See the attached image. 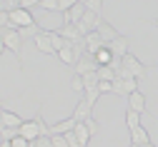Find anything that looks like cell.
<instances>
[{"instance_id":"25","label":"cell","mask_w":158,"mask_h":147,"mask_svg":"<svg viewBox=\"0 0 158 147\" xmlns=\"http://www.w3.org/2000/svg\"><path fill=\"white\" fill-rule=\"evenodd\" d=\"M101 95H103V92H101V87H95V90H85V95H83V97H85V100L93 105V107H95V102L101 100Z\"/></svg>"},{"instance_id":"29","label":"cell","mask_w":158,"mask_h":147,"mask_svg":"<svg viewBox=\"0 0 158 147\" xmlns=\"http://www.w3.org/2000/svg\"><path fill=\"white\" fill-rule=\"evenodd\" d=\"M50 140H53V147H68L65 135H50Z\"/></svg>"},{"instance_id":"4","label":"cell","mask_w":158,"mask_h":147,"mask_svg":"<svg viewBox=\"0 0 158 147\" xmlns=\"http://www.w3.org/2000/svg\"><path fill=\"white\" fill-rule=\"evenodd\" d=\"M138 90V80L135 77H115L113 80V92L115 95H133Z\"/></svg>"},{"instance_id":"3","label":"cell","mask_w":158,"mask_h":147,"mask_svg":"<svg viewBox=\"0 0 158 147\" xmlns=\"http://www.w3.org/2000/svg\"><path fill=\"white\" fill-rule=\"evenodd\" d=\"M121 62H123V68L128 70V75H131V77H135V80H141V77H146V75H148V68H146V65H143V62L138 60L135 55H131V52H128Z\"/></svg>"},{"instance_id":"35","label":"cell","mask_w":158,"mask_h":147,"mask_svg":"<svg viewBox=\"0 0 158 147\" xmlns=\"http://www.w3.org/2000/svg\"><path fill=\"white\" fill-rule=\"evenodd\" d=\"M151 25H153V28H158V20H153V23H151Z\"/></svg>"},{"instance_id":"21","label":"cell","mask_w":158,"mask_h":147,"mask_svg":"<svg viewBox=\"0 0 158 147\" xmlns=\"http://www.w3.org/2000/svg\"><path fill=\"white\" fill-rule=\"evenodd\" d=\"M113 60H115V55L110 52V48H108V45H106V48H101V50L95 52V62H98V65H110Z\"/></svg>"},{"instance_id":"5","label":"cell","mask_w":158,"mask_h":147,"mask_svg":"<svg viewBox=\"0 0 158 147\" xmlns=\"http://www.w3.org/2000/svg\"><path fill=\"white\" fill-rule=\"evenodd\" d=\"M20 135L25 137V140H38V137H43V127H40V120L38 117H33V120H25L23 125H20Z\"/></svg>"},{"instance_id":"27","label":"cell","mask_w":158,"mask_h":147,"mask_svg":"<svg viewBox=\"0 0 158 147\" xmlns=\"http://www.w3.org/2000/svg\"><path fill=\"white\" fill-rule=\"evenodd\" d=\"M85 8L101 15V10H103V0H85Z\"/></svg>"},{"instance_id":"26","label":"cell","mask_w":158,"mask_h":147,"mask_svg":"<svg viewBox=\"0 0 158 147\" xmlns=\"http://www.w3.org/2000/svg\"><path fill=\"white\" fill-rule=\"evenodd\" d=\"M18 132H20V130H15V127H0V135H3V142H10Z\"/></svg>"},{"instance_id":"11","label":"cell","mask_w":158,"mask_h":147,"mask_svg":"<svg viewBox=\"0 0 158 147\" xmlns=\"http://www.w3.org/2000/svg\"><path fill=\"white\" fill-rule=\"evenodd\" d=\"M23 122H25V120L18 115V112L3 107V112H0V125H3V127H15V130H20V125H23Z\"/></svg>"},{"instance_id":"32","label":"cell","mask_w":158,"mask_h":147,"mask_svg":"<svg viewBox=\"0 0 158 147\" xmlns=\"http://www.w3.org/2000/svg\"><path fill=\"white\" fill-rule=\"evenodd\" d=\"M85 125H88V130H90L93 135H98V120H95V117H90V120H85Z\"/></svg>"},{"instance_id":"12","label":"cell","mask_w":158,"mask_h":147,"mask_svg":"<svg viewBox=\"0 0 158 147\" xmlns=\"http://www.w3.org/2000/svg\"><path fill=\"white\" fill-rule=\"evenodd\" d=\"M95 30H98V35L106 40V45H108V43H113V40L121 35V33H118V30L108 23V20H106V17H101V23H98V28H95Z\"/></svg>"},{"instance_id":"23","label":"cell","mask_w":158,"mask_h":147,"mask_svg":"<svg viewBox=\"0 0 158 147\" xmlns=\"http://www.w3.org/2000/svg\"><path fill=\"white\" fill-rule=\"evenodd\" d=\"M70 90L78 92V95H85V80H83V75H73L70 77Z\"/></svg>"},{"instance_id":"36","label":"cell","mask_w":158,"mask_h":147,"mask_svg":"<svg viewBox=\"0 0 158 147\" xmlns=\"http://www.w3.org/2000/svg\"><path fill=\"white\" fill-rule=\"evenodd\" d=\"M10 3H15V5H20V0H10Z\"/></svg>"},{"instance_id":"18","label":"cell","mask_w":158,"mask_h":147,"mask_svg":"<svg viewBox=\"0 0 158 147\" xmlns=\"http://www.w3.org/2000/svg\"><path fill=\"white\" fill-rule=\"evenodd\" d=\"M131 145H151V135H148V130L143 127H135V130H131Z\"/></svg>"},{"instance_id":"19","label":"cell","mask_w":158,"mask_h":147,"mask_svg":"<svg viewBox=\"0 0 158 147\" xmlns=\"http://www.w3.org/2000/svg\"><path fill=\"white\" fill-rule=\"evenodd\" d=\"M73 132H75V137H78V140H81V145H83V147H88V142H90L93 132L88 130V125H85V122H78Z\"/></svg>"},{"instance_id":"22","label":"cell","mask_w":158,"mask_h":147,"mask_svg":"<svg viewBox=\"0 0 158 147\" xmlns=\"http://www.w3.org/2000/svg\"><path fill=\"white\" fill-rule=\"evenodd\" d=\"M98 80H106V82H113L115 80V70H113V65H101L98 68Z\"/></svg>"},{"instance_id":"15","label":"cell","mask_w":158,"mask_h":147,"mask_svg":"<svg viewBox=\"0 0 158 147\" xmlns=\"http://www.w3.org/2000/svg\"><path fill=\"white\" fill-rule=\"evenodd\" d=\"M58 33H60L65 40H70V43H81V40H83V33H81V28H78V25H60V28H58Z\"/></svg>"},{"instance_id":"13","label":"cell","mask_w":158,"mask_h":147,"mask_svg":"<svg viewBox=\"0 0 158 147\" xmlns=\"http://www.w3.org/2000/svg\"><path fill=\"white\" fill-rule=\"evenodd\" d=\"M83 40H85V50H88L90 55H95V52L101 50V48H106V40H103L101 35H98V30H93V33H88V35H85Z\"/></svg>"},{"instance_id":"31","label":"cell","mask_w":158,"mask_h":147,"mask_svg":"<svg viewBox=\"0 0 158 147\" xmlns=\"http://www.w3.org/2000/svg\"><path fill=\"white\" fill-rule=\"evenodd\" d=\"M40 3H43V0H20V8H40Z\"/></svg>"},{"instance_id":"30","label":"cell","mask_w":158,"mask_h":147,"mask_svg":"<svg viewBox=\"0 0 158 147\" xmlns=\"http://www.w3.org/2000/svg\"><path fill=\"white\" fill-rule=\"evenodd\" d=\"M60 3V13H68L73 5H78V0H58Z\"/></svg>"},{"instance_id":"9","label":"cell","mask_w":158,"mask_h":147,"mask_svg":"<svg viewBox=\"0 0 158 147\" xmlns=\"http://www.w3.org/2000/svg\"><path fill=\"white\" fill-rule=\"evenodd\" d=\"M88 13V8L83 5V3H78V5H73L68 13H63V25H78V23H81V20H83V15Z\"/></svg>"},{"instance_id":"10","label":"cell","mask_w":158,"mask_h":147,"mask_svg":"<svg viewBox=\"0 0 158 147\" xmlns=\"http://www.w3.org/2000/svg\"><path fill=\"white\" fill-rule=\"evenodd\" d=\"M33 43H35V48L40 50L43 55H55V48H53V37H50V30H43L40 35H38V37L33 40Z\"/></svg>"},{"instance_id":"14","label":"cell","mask_w":158,"mask_h":147,"mask_svg":"<svg viewBox=\"0 0 158 147\" xmlns=\"http://www.w3.org/2000/svg\"><path fill=\"white\" fill-rule=\"evenodd\" d=\"M146 102H148V100H146V95H143L141 90H135L133 95H128V107L135 110V112H141V115L148 110V107H146Z\"/></svg>"},{"instance_id":"6","label":"cell","mask_w":158,"mask_h":147,"mask_svg":"<svg viewBox=\"0 0 158 147\" xmlns=\"http://www.w3.org/2000/svg\"><path fill=\"white\" fill-rule=\"evenodd\" d=\"M98 68H101V65H98V62H95V55H90V52H85L81 60H78L75 62V75H88V72H93V70H98Z\"/></svg>"},{"instance_id":"7","label":"cell","mask_w":158,"mask_h":147,"mask_svg":"<svg viewBox=\"0 0 158 147\" xmlns=\"http://www.w3.org/2000/svg\"><path fill=\"white\" fill-rule=\"evenodd\" d=\"M75 122H85V120H90L93 117V105L85 100V97H81L78 100V105H75V110H73V115H70Z\"/></svg>"},{"instance_id":"33","label":"cell","mask_w":158,"mask_h":147,"mask_svg":"<svg viewBox=\"0 0 158 147\" xmlns=\"http://www.w3.org/2000/svg\"><path fill=\"white\" fill-rule=\"evenodd\" d=\"M98 87H101V92H103V95H106V92H113V82H106V80H103Z\"/></svg>"},{"instance_id":"8","label":"cell","mask_w":158,"mask_h":147,"mask_svg":"<svg viewBox=\"0 0 158 147\" xmlns=\"http://www.w3.org/2000/svg\"><path fill=\"white\" fill-rule=\"evenodd\" d=\"M108 48H110V52L118 57V60H123L126 55H128V48H131V40L126 37V35H118L113 43H108Z\"/></svg>"},{"instance_id":"20","label":"cell","mask_w":158,"mask_h":147,"mask_svg":"<svg viewBox=\"0 0 158 147\" xmlns=\"http://www.w3.org/2000/svg\"><path fill=\"white\" fill-rule=\"evenodd\" d=\"M123 120H126V127H128V132L131 130H135V127H141V112H135V110H126V115H123Z\"/></svg>"},{"instance_id":"1","label":"cell","mask_w":158,"mask_h":147,"mask_svg":"<svg viewBox=\"0 0 158 147\" xmlns=\"http://www.w3.org/2000/svg\"><path fill=\"white\" fill-rule=\"evenodd\" d=\"M0 40H3V50H10V52L18 57L20 68H23L20 52H23V43H25V37L20 35V30H18V28H3V33H0Z\"/></svg>"},{"instance_id":"17","label":"cell","mask_w":158,"mask_h":147,"mask_svg":"<svg viewBox=\"0 0 158 147\" xmlns=\"http://www.w3.org/2000/svg\"><path fill=\"white\" fill-rule=\"evenodd\" d=\"M58 60L63 62V65H68V68H75V62H78V57H75V50H73V43H68L63 50H58Z\"/></svg>"},{"instance_id":"16","label":"cell","mask_w":158,"mask_h":147,"mask_svg":"<svg viewBox=\"0 0 158 147\" xmlns=\"http://www.w3.org/2000/svg\"><path fill=\"white\" fill-rule=\"evenodd\" d=\"M75 120L73 117H68V120H60V122H55V125H50V135H68V132H73L75 130Z\"/></svg>"},{"instance_id":"24","label":"cell","mask_w":158,"mask_h":147,"mask_svg":"<svg viewBox=\"0 0 158 147\" xmlns=\"http://www.w3.org/2000/svg\"><path fill=\"white\" fill-rule=\"evenodd\" d=\"M40 10H45V13H60V3H58V0H43Z\"/></svg>"},{"instance_id":"34","label":"cell","mask_w":158,"mask_h":147,"mask_svg":"<svg viewBox=\"0 0 158 147\" xmlns=\"http://www.w3.org/2000/svg\"><path fill=\"white\" fill-rule=\"evenodd\" d=\"M131 147H156V145L151 142V145H131Z\"/></svg>"},{"instance_id":"28","label":"cell","mask_w":158,"mask_h":147,"mask_svg":"<svg viewBox=\"0 0 158 147\" xmlns=\"http://www.w3.org/2000/svg\"><path fill=\"white\" fill-rule=\"evenodd\" d=\"M30 147H53V140L50 137H38L30 142Z\"/></svg>"},{"instance_id":"2","label":"cell","mask_w":158,"mask_h":147,"mask_svg":"<svg viewBox=\"0 0 158 147\" xmlns=\"http://www.w3.org/2000/svg\"><path fill=\"white\" fill-rule=\"evenodd\" d=\"M8 13H10V25L18 28V30L35 25V15H33V10H28V8H20V5H18V8L8 10Z\"/></svg>"}]
</instances>
